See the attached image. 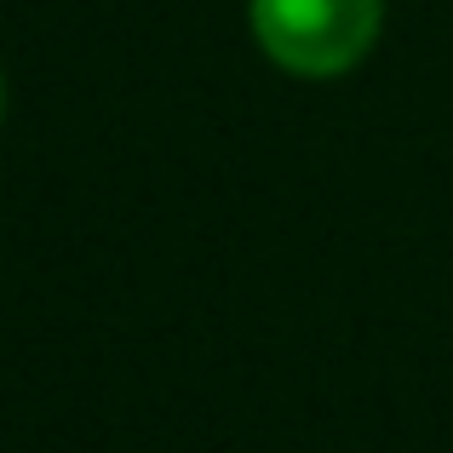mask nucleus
Returning a JSON list of instances; mask_svg holds the SVG:
<instances>
[{
  "instance_id": "f257e3e1",
  "label": "nucleus",
  "mask_w": 453,
  "mask_h": 453,
  "mask_svg": "<svg viewBox=\"0 0 453 453\" xmlns=\"http://www.w3.org/2000/svg\"><path fill=\"white\" fill-rule=\"evenodd\" d=\"M247 23L276 69L333 81L373 52L385 0H247Z\"/></svg>"
},
{
  "instance_id": "f03ea898",
  "label": "nucleus",
  "mask_w": 453,
  "mask_h": 453,
  "mask_svg": "<svg viewBox=\"0 0 453 453\" xmlns=\"http://www.w3.org/2000/svg\"><path fill=\"white\" fill-rule=\"evenodd\" d=\"M0 121H6V75H0Z\"/></svg>"
}]
</instances>
